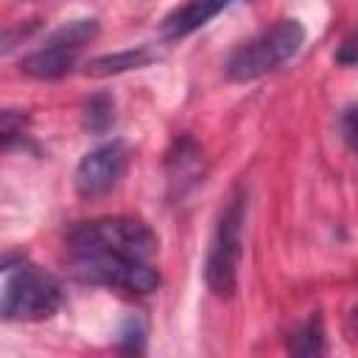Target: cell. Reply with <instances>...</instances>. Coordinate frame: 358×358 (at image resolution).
<instances>
[{"label":"cell","mask_w":358,"mask_h":358,"mask_svg":"<svg viewBox=\"0 0 358 358\" xmlns=\"http://www.w3.org/2000/svg\"><path fill=\"white\" fill-rule=\"evenodd\" d=\"M338 126H341L344 143L352 148V154H358V103H352V106H347V109L341 112Z\"/></svg>","instance_id":"14"},{"label":"cell","mask_w":358,"mask_h":358,"mask_svg":"<svg viewBox=\"0 0 358 358\" xmlns=\"http://www.w3.org/2000/svg\"><path fill=\"white\" fill-rule=\"evenodd\" d=\"M291 352H296V355H319V352H324V330H322L319 316L305 322V327L296 330V336L291 338Z\"/></svg>","instance_id":"11"},{"label":"cell","mask_w":358,"mask_h":358,"mask_svg":"<svg viewBox=\"0 0 358 358\" xmlns=\"http://www.w3.org/2000/svg\"><path fill=\"white\" fill-rule=\"evenodd\" d=\"M98 36V20L84 17V20H73L64 22L62 28H56L42 48H36L34 53L20 59V70L31 78H62L64 73L73 70L78 53L84 50L87 42H92Z\"/></svg>","instance_id":"6"},{"label":"cell","mask_w":358,"mask_h":358,"mask_svg":"<svg viewBox=\"0 0 358 358\" xmlns=\"http://www.w3.org/2000/svg\"><path fill=\"white\" fill-rule=\"evenodd\" d=\"M352 324H355V333H358V308L352 310Z\"/></svg>","instance_id":"16"},{"label":"cell","mask_w":358,"mask_h":358,"mask_svg":"<svg viewBox=\"0 0 358 358\" xmlns=\"http://www.w3.org/2000/svg\"><path fill=\"white\" fill-rule=\"evenodd\" d=\"M22 123H25V117H22L20 112H14V109H6V112H3L0 131H3V148H6V151H11V145H14L17 137L22 140Z\"/></svg>","instance_id":"13"},{"label":"cell","mask_w":358,"mask_h":358,"mask_svg":"<svg viewBox=\"0 0 358 358\" xmlns=\"http://www.w3.org/2000/svg\"><path fill=\"white\" fill-rule=\"evenodd\" d=\"M302 42H305L302 22L280 20L271 28H266L263 34H257L249 42H243L241 48H235V53L227 59V78L241 81V84L263 78V76L274 73L277 67H282L288 59H294L299 53Z\"/></svg>","instance_id":"2"},{"label":"cell","mask_w":358,"mask_h":358,"mask_svg":"<svg viewBox=\"0 0 358 358\" xmlns=\"http://www.w3.org/2000/svg\"><path fill=\"white\" fill-rule=\"evenodd\" d=\"M243 215H246V196L235 190L210 238L207 246V260H204V280L207 288L215 296H229L238 285V266H241V246H243Z\"/></svg>","instance_id":"4"},{"label":"cell","mask_w":358,"mask_h":358,"mask_svg":"<svg viewBox=\"0 0 358 358\" xmlns=\"http://www.w3.org/2000/svg\"><path fill=\"white\" fill-rule=\"evenodd\" d=\"M70 274L90 285L117 288L129 294H151L159 285L157 268L148 260L115 255V252H73Z\"/></svg>","instance_id":"5"},{"label":"cell","mask_w":358,"mask_h":358,"mask_svg":"<svg viewBox=\"0 0 358 358\" xmlns=\"http://www.w3.org/2000/svg\"><path fill=\"white\" fill-rule=\"evenodd\" d=\"M67 246L70 252H115L137 260H151L157 255L159 241L154 229L140 218L106 215L76 224L67 232Z\"/></svg>","instance_id":"3"},{"label":"cell","mask_w":358,"mask_h":358,"mask_svg":"<svg viewBox=\"0 0 358 358\" xmlns=\"http://www.w3.org/2000/svg\"><path fill=\"white\" fill-rule=\"evenodd\" d=\"M126 165H129V145L123 140L101 143L98 148L87 151L76 165V176H73L76 193L81 199H98L109 193L126 173Z\"/></svg>","instance_id":"7"},{"label":"cell","mask_w":358,"mask_h":358,"mask_svg":"<svg viewBox=\"0 0 358 358\" xmlns=\"http://www.w3.org/2000/svg\"><path fill=\"white\" fill-rule=\"evenodd\" d=\"M151 62H157V53L148 45H137V48H126V50H117V53L90 59L84 73L92 76V78H106V76H117V73H126V70H140Z\"/></svg>","instance_id":"9"},{"label":"cell","mask_w":358,"mask_h":358,"mask_svg":"<svg viewBox=\"0 0 358 358\" xmlns=\"http://www.w3.org/2000/svg\"><path fill=\"white\" fill-rule=\"evenodd\" d=\"M232 3H235V0H187L185 6L173 8V11L162 20V25H159L162 39L176 42V39L190 36L193 31H199L201 25H207L213 17H218L224 8H229Z\"/></svg>","instance_id":"8"},{"label":"cell","mask_w":358,"mask_h":358,"mask_svg":"<svg viewBox=\"0 0 358 358\" xmlns=\"http://www.w3.org/2000/svg\"><path fill=\"white\" fill-rule=\"evenodd\" d=\"M145 347V327L140 319H129L120 330V350L126 352H143Z\"/></svg>","instance_id":"12"},{"label":"cell","mask_w":358,"mask_h":358,"mask_svg":"<svg viewBox=\"0 0 358 358\" xmlns=\"http://www.w3.org/2000/svg\"><path fill=\"white\" fill-rule=\"evenodd\" d=\"M62 285L59 280L20 257L17 266L6 260L3 266V299L0 313L6 322H42L50 319L62 308Z\"/></svg>","instance_id":"1"},{"label":"cell","mask_w":358,"mask_h":358,"mask_svg":"<svg viewBox=\"0 0 358 358\" xmlns=\"http://www.w3.org/2000/svg\"><path fill=\"white\" fill-rule=\"evenodd\" d=\"M336 64H341V67H355L358 64V28L350 31L341 39V45L336 48Z\"/></svg>","instance_id":"15"},{"label":"cell","mask_w":358,"mask_h":358,"mask_svg":"<svg viewBox=\"0 0 358 358\" xmlns=\"http://www.w3.org/2000/svg\"><path fill=\"white\" fill-rule=\"evenodd\" d=\"M115 123V98L109 92H95L84 103V129L90 134H106Z\"/></svg>","instance_id":"10"}]
</instances>
